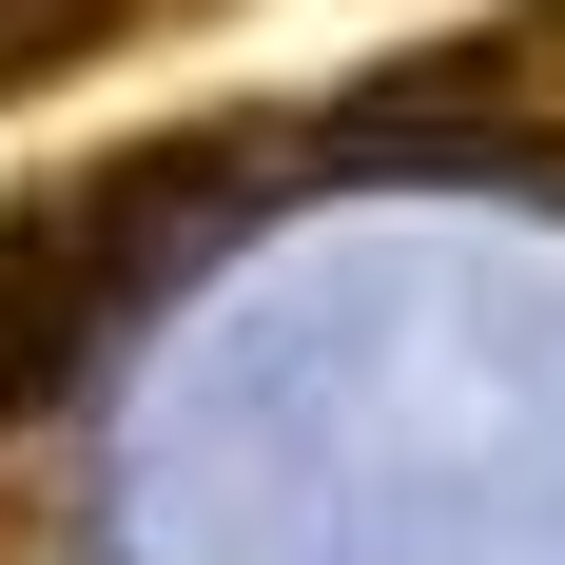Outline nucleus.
<instances>
[{"label": "nucleus", "mask_w": 565, "mask_h": 565, "mask_svg": "<svg viewBox=\"0 0 565 565\" xmlns=\"http://www.w3.org/2000/svg\"><path fill=\"white\" fill-rule=\"evenodd\" d=\"M157 0H0V98H40V78H98Z\"/></svg>", "instance_id": "obj_3"}, {"label": "nucleus", "mask_w": 565, "mask_h": 565, "mask_svg": "<svg viewBox=\"0 0 565 565\" xmlns=\"http://www.w3.org/2000/svg\"><path fill=\"white\" fill-rule=\"evenodd\" d=\"M215 195H234L215 137H157V157H98V175H58V195L0 215V429L137 312L175 254H215Z\"/></svg>", "instance_id": "obj_1"}, {"label": "nucleus", "mask_w": 565, "mask_h": 565, "mask_svg": "<svg viewBox=\"0 0 565 565\" xmlns=\"http://www.w3.org/2000/svg\"><path fill=\"white\" fill-rule=\"evenodd\" d=\"M312 157L332 175H565V0H508V20L371 58Z\"/></svg>", "instance_id": "obj_2"}]
</instances>
